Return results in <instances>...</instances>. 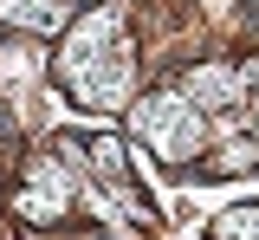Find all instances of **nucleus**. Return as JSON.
<instances>
[{
  "instance_id": "nucleus-1",
  "label": "nucleus",
  "mask_w": 259,
  "mask_h": 240,
  "mask_svg": "<svg viewBox=\"0 0 259 240\" xmlns=\"http://www.w3.org/2000/svg\"><path fill=\"white\" fill-rule=\"evenodd\" d=\"M214 234H221V240H259V208H233V214H221Z\"/></svg>"
}]
</instances>
